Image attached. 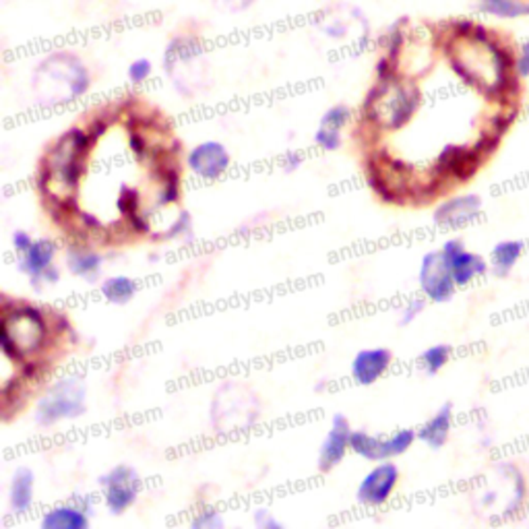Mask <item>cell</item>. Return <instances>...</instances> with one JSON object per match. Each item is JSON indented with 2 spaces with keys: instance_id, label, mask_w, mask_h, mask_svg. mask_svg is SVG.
<instances>
[{
  "instance_id": "ffe728a7",
  "label": "cell",
  "mask_w": 529,
  "mask_h": 529,
  "mask_svg": "<svg viewBox=\"0 0 529 529\" xmlns=\"http://www.w3.org/2000/svg\"><path fill=\"white\" fill-rule=\"evenodd\" d=\"M85 509L77 502H69V505H61L46 511L42 517L44 529H85L89 525Z\"/></svg>"
},
{
  "instance_id": "4fadbf2b",
  "label": "cell",
  "mask_w": 529,
  "mask_h": 529,
  "mask_svg": "<svg viewBox=\"0 0 529 529\" xmlns=\"http://www.w3.org/2000/svg\"><path fill=\"white\" fill-rule=\"evenodd\" d=\"M484 159V153L477 150V147H447L438 158V170L447 176L455 178V180H468L469 176H474L477 167H480Z\"/></svg>"
},
{
  "instance_id": "f35d334b",
  "label": "cell",
  "mask_w": 529,
  "mask_h": 529,
  "mask_svg": "<svg viewBox=\"0 0 529 529\" xmlns=\"http://www.w3.org/2000/svg\"><path fill=\"white\" fill-rule=\"evenodd\" d=\"M44 280H46L48 283H56L58 281V277H61V273H58V269L54 267V264H50V267L44 271Z\"/></svg>"
},
{
  "instance_id": "e575fe53",
  "label": "cell",
  "mask_w": 529,
  "mask_h": 529,
  "mask_svg": "<svg viewBox=\"0 0 529 529\" xmlns=\"http://www.w3.org/2000/svg\"><path fill=\"white\" fill-rule=\"evenodd\" d=\"M191 230V217H189V213H183V216H180L178 219H176V224L172 225L170 228V238H174V236H180V234H184V232H189Z\"/></svg>"
},
{
  "instance_id": "603a6c76",
  "label": "cell",
  "mask_w": 529,
  "mask_h": 529,
  "mask_svg": "<svg viewBox=\"0 0 529 529\" xmlns=\"http://www.w3.org/2000/svg\"><path fill=\"white\" fill-rule=\"evenodd\" d=\"M67 263H69L70 273L85 277V280H94V277L98 275L102 269V256L95 253H89V250H83V248L70 250L67 256Z\"/></svg>"
},
{
  "instance_id": "8fae6325",
  "label": "cell",
  "mask_w": 529,
  "mask_h": 529,
  "mask_svg": "<svg viewBox=\"0 0 529 529\" xmlns=\"http://www.w3.org/2000/svg\"><path fill=\"white\" fill-rule=\"evenodd\" d=\"M186 164L197 176L205 180H216L228 170L230 166V153L225 151V147L217 141H205V143L197 145L195 150L189 153Z\"/></svg>"
},
{
  "instance_id": "cb8c5ba5",
  "label": "cell",
  "mask_w": 529,
  "mask_h": 529,
  "mask_svg": "<svg viewBox=\"0 0 529 529\" xmlns=\"http://www.w3.org/2000/svg\"><path fill=\"white\" fill-rule=\"evenodd\" d=\"M100 289L102 294L106 296V300L114 302V305H126V302L134 296V292H137V283H134L131 277L116 275L102 283Z\"/></svg>"
},
{
  "instance_id": "3957f363",
  "label": "cell",
  "mask_w": 529,
  "mask_h": 529,
  "mask_svg": "<svg viewBox=\"0 0 529 529\" xmlns=\"http://www.w3.org/2000/svg\"><path fill=\"white\" fill-rule=\"evenodd\" d=\"M46 339V322L40 311L31 306H19L4 314L0 346L6 358H19L23 354L40 350Z\"/></svg>"
},
{
  "instance_id": "5bb4252c",
  "label": "cell",
  "mask_w": 529,
  "mask_h": 529,
  "mask_svg": "<svg viewBox=\"0 0 529 529\" xmlns=\"http://www.w3.org/2000/svg\"><path fill=\"white\" fill-rule=\"evenodd\" d=\"M482 213V199L477 195H463L444 201L435 213V222L447 228H461Z\"/></svg>"
},
{
  "instance_id": "74e56055",
  "label": "cell",
  "mask_w": 529,
  "mask_h": 529,
  "mask_svg": "<svg viewBox=\"0 0 529 529\" xmlns=\"http://www.w3.org/2000/svg\"><path fill=\"white\" fill-rule=\"evenodd\" d=\"M131 150L137 153L139 158L145 156V141L141 139L137 133H131Z\"/></svg>"
},
{
  "instance_id": "d590c367",
  "label": "cell",
  "mask_w": 529,
  "mask_h": 529,
  "mask_svg": "<svg viewBox=\"0 0 529 529\" xmlns=\"http://www.w3.org/2000/svg\"><path fill=\"white\" fill-rule=\"evenodd\" d=\"M216 3L225 11H244L253 4V0H216Z\"/></svg>"
},
{
  "instance_id": "6da1fadb",
  "label": "cell",
  "mask_w": 529,
  "mask_h": 529,
  "mask_svg": "<svg viewBox=\"0 0 529 529\" xmlns=\"http://www.w3.org/2000/svg\"><path fill=\"white\" fill-rule=\"evenodd\" d=\"M451 67L463 81L486 95L507 94L515 73V56L484 29L460 31L449 46Z\"/></svg>"
},
{
  "instance_id": "836d02e7",
  "label": "cell",
  "mask_w": 529,
  "mask_h": 529,
  "mask_svg": "<svg viewBox=\"0 0 529 529\" xmlns=\"http://www.w3.org/2000/svg\"><path fill=\"white\" fill-rule=\"evenodd\" d=\"M255 524L259 527H281L280 521H275L273 517H271V513L267 511V509H259V511L255 513Z\"/></svg>"
},
{
  "instance_id": "30bf717a",
  "label": "cell",
  "mask_w": 529,
  "mask_h": 529,
  "mask_svg": "<svg viewBox=\"0 0 529 529\" xmlns=\"http://www.w3.org/2000/svg\"><path fill=\"white\" fill-rule=\"evenodd\" d=\"M441 253L447 259L451 271H453V280L457 286H468L476 277H480L488 271V263L480 255L466 250L461 240L444 242Z\"/></svg>"
},
{
  "instance_id": "8992f818",
  "label": "cell",
  "mask_w": 529,
  "mask_h": 529,
  "mask_svg": "<svg viewBox=\"0 0 529 529\" xmlns=\"http://www.w3.org/2000/svg\"><path fill=\"white\" fill-rule=\"evenodd\" d=\"M418 92L414 87L399 85V83H385L377 92V100L369 102V112L378 125L397 128L410 120V116L418 108Z\"/></svg>"
},
{
  "instance_id": "f1b7e54d",
  "label": "cell",
  "mask_w": 529,
  "mask_h": 529,
  "mask_svg": "<svg viewBox=\"0 0 529 529\" xmlns=\"http://www.w3.org/2000/svg\"><path fill=\"white\" fill-rule=\"evenodd\" d=\"M150 75H151V62L145 61V58H139V61H134L131 67H128V79L133 83H143Z\"/></svg>"
},
{
  "instance_id": "d6986e66",
  "label": "cell",
  "mask_w": 529,
  "mask_h": 529,
  "mask_svg": "<svg viewBox=\"0 0 529 529\" xmlns=\"http://www.w3.org/2000/svg\"><path fill=\"white\" fill-rule=\"evenodd\" d=\"M34 484H36V477L31 469L28 468L15 469L9 486V505H11V511L15 515H23L31 509V502H34Z\"/></svg>"
},
{
  "instance_id": "7a4b0ae2",
  "label": "cell",
  "mask_w": 529,
  "mask_h": 529,
  "mask_svg": "<svg viewBox=\"0 0 529 529\" xmlns=\"http://www.w3.org/2000/svg\"><path fill=\"white\" fill-rule=\"evenodd\" d=\"M34 87L44 104H64L85 92L87 73L75 56L53 54L37 67Z\"/></svg>"
},
{
  "instance_id": "ba28073f",
  "label": "cell",
  "mask_w": 529,
  "mask_h": 529,
  "mask_svg": "<svg viewBox=\"0 0 529 529\" xmlns=\"http://www.w3.org/2000/svg\"><path fill=\"white\" fill-rule=\"evenodd\" d=\"M420 288L426 298H430L432 302H449L453 298L457 283L453 280V271H451L441 250H432V253L424 255L420 267Z\"/></svg>"
},
{
  "instance_id": "1f68e13d",
  "label": "cell",
  "mask_w": 529,
  "mask_h": 529,
  "mask_svg": "<svg viewBox=\"0 0 529 529\" xmlns=\"http://www.w3.org/2000/svg\"><path fill=\"white\" fill-rule=\"evenodd\" d=\"M424 311V300H411L405 305L402 311V325H410L411 321L418 319V314Z\"/></svg>"
},
{
  "instance_id": "44dd1931",
  "label": "cell",
  "mask_w": 529,
  "mask_h": 529,
  "mask_svg": "<svg viewBox=\"0 0 529 529\" xmlns=\"http://www.w3.org/2000/svg\"><path fill=\"white\" fill-rule=\"evenodd\" d=\"M524 255V242L505 240L492 248V273L496 277H507Z\"/></svg>"
},
{
  "instance_id": "4316f807",
  "label": "cell",
  "mask_w": 529,
  "mask_h": 529,
  "mask_svg": "<svg viewBox=\"0 0 529 529\" xmlns=\"http://www.w3.org/2000/svg\"><path fill=\"white\" fill-rule=\"evenodd\" d=\"M451 358V346L438 344L432 346L420 356V366L426 374H436L438 370L444 369V364L449 362Z\"/></svg>"
},
{
  "instance_id": "8d00e7d4",
  "label": "cell",
  "mask_w": 529,
  "mask_h": 529,
  "mask_svg": "<svg viewBox=\"0 0 529 529\" xmlns=\"http://www.w3.org/2000/svg\"><path fill=\"white\" fill-rule=\"evenodd\" d=\"M302 164V156L298 151H289L286 158H283V167H286L288 172H292V170H296V167H298Z\"/></svg>"
},
{
  "instance_id": "277c9868",
  "label": "cell",
  "mask_w": 529,
  "mask_h": 529,
  "mask_svg": "<svg viewBox=\"0 0 529 529\" xmlns=\"http://www.w3.org/2000/svg\"><path fill=\"white\" fill-rule=\"evenodd\" d=\"M85 414V385L79 378H64L50 387L36 410V422L53 426L69 418Z\"/></svg>"
},
{
  "instance_id": "5b68a950",
  "label": "cell",
  "mask_w": 529,
  "mask_h": 529,
  "mask_svg": "<svg viewBox=\"0 0 529 529\" xmlns=\"http://www.w3.org/2000/svg\"><path fill=\"white\" fill-rule=\"evenodd\" d=\"M89 134L79 128H73L69 134L58 141L54 151L50 153L48 159V180L53 178L56 184L64 186V189H75L79 183L81 174V158L87 151Z\"/></svg>"
},
{
  "instance_id": "d4e9b609",
  "label": "cell",
  "mask_w": 529,
  "mask_h": 529,
  "mask_svg": "<svg viewBox=\"0 0 529 529\" xmlns=\"http://www.w3.org/2000/svg\"><path fill=\"white\" fill-rule=\"evenodd\" d=\"M380 444H383V438L372 436V435H369V432H364V430L352 432L350 449L356 455L364 457V460H369V461H385L383 460V449H380Z\"/></svg>"
},
{
  "instance_id": "484cf974",
  "label": "cell",
  "mask_w": 529,
  "mask_h": 529,
  "mask_svg": "<svg viewBox=\"0 0 529 529\" xmlns=\"http://www.w3.org/2000/svg\"><path fill=\"white\" fill-rule=\"evenodd\" d=\"M416 436L418 435L414 430L403 428V430H397L395 435L383 438V444H380V449H383V460H389V457H395V455H403L405 451L414 444Z\"/></svg>"
},
{
  "instance_id": "d6a6232c",
  "label": "cell",
  "mask_w": 529,
  "mask_h": 529,
  "mask_svg": "<svg viewBox=\"0 0 529 529\" xmlns=\"http://www.w3.org/2000/svg\"><path fill=\"white\" fill-rule=\"evenodd\" d=\"M31 244H34V240H31L28 232L17 230L15 234H12V247H15V250H17L19 255H23L25 250H28L31 247Z\"/></svg>"
},
{
  "instance_id": "e0dca14e",
  "label": "cell",
  "mask_w": 529,
  "mask_h": 529,
  "mask_svg": "<svg viewBox=\"0 0 529 529\" xmlns=\"http://www.w3.org/2000/svg\"><path fill=\"white\" fill-rule=\"evenodd\" d=\"M350 120V110L346 106H335L327 110L325 116L321 118V126L314 134V143L325 151H335L341 145V128Z\"/></svg>"
},
{
  "instance_id": "f546056e",
  "label": "cell",
  "mask_w": 529,
  "mask_h": 529,
  "mask_svg": "<svg viewBox=\"0 0 529 529\" xmlns=\"http://www.w3.org/2000/svg\"><path fill=\"white\" fill-rule=\"evenodd\" d=\"M515 73L519 79H527L529 77V42H524L519 46V53L515 54Z\"/></svg>"
},
{
  "instance_id": "4dcf8cb0",
  "label": "cell",
  "mask_w": 529,
  "mask_h": 529,
  "mask_svg": "<svg viewBox=\"0 0 529 529\" xmlns=\"http://www.w3.org/2000/svg\"><path fill=\"white\" fill-rule=\"evenodd\" d=\"M192 527H209V529H216V527H222L224 525V519L219 517V513L216 511H203L199 513L195 519H192Z\"/></svg>"
},
{
  "instance_id": "7402d4cb",
  "label": "cell",
  "mask_w": 529,
  "mask_h": 529,
  "mask_svg": "<svg viewBox=\"0 0 529 529\" xmlns=\"http://www.w3.org/2000/svg\"><path fill=\"white\" fill-rule=\"evenodd\" d=\"M476 6L490 17H499V19L529 17V0H476Z\"/></svg>"
},
{
  "instance_id": "83f0119b",
  "label": "cell",
  "mask_w": 529,
  "mask_h": 529,
  "mask_svg": "<svg viewBox=\"0 0 529 529\" xmlns=\"http://www.w3.org/2000/svg\"><path fill=\"white\" fill-rule=\"evenodd\" d=\"M118 209L122 216L133 217L137 216V208H139V195L137 191H133L131 186H122L120 189V197H118Z\"/></svg>"
},
{
  "instance_id": "2e32d148",
  "label": "cell",
  "mask_w": 529,
  "mask_h": 529,
  "mask_svg": "<svg viewBox=\"0 0 529 529\" xmlns=\"http://www.w3.org/2000/svg\"><path fill=\"white\" fill-rule=\"evenodd\" d=\"M54 255H56V244L53 240H48V238H40V240H36L21 255V259H19V269H21L25 275H29L31 283H34L40 280L44 271L53 264Z\"/></svg>"
},
{
  "instance_id": "52a82bcc",
  "label": "cell",
  "mask_w": 529,
  "mask_h": 529,
  "mask_svg": "<svg viewBox=\"0 0 529 529\" xmlns=\"http://www.w3.org/2000/svg\"><path fill=\"white\" fill-rule=\"evenodd\" d=\"M102 486H104V501L108 511L112 515L125 513L128 507L137 501V494L141 490V477L128 466H118L102 477Z\"/></svg>"
},
{
  "instance_id": "7c38bea8",
  "label": "cell",
  "mask_w": 529,
  "mask_h": 529,
  "mask_svg": "<svg viewBox=\"0 0 529 529\" xmlns=\"http://www.w3.org/2000/svg\"><path fill=\"white\" fill-rule=\"evenodd\" d=\"M350 438H352V428L350 422L344 414H335L331 420V428H329V435L321 444L319 453V468L321 472H329V469L338 468L344 457L350 449Z\"/></svg>"
},
{
  "instance_id": "ac0fdd59",
  "label": "cell",
  "mask_w": 529,
  "mask_h": 529,
  "mask_svg": "<svg viewBox=\"0 0 529 529\" xmlns=\"http://www.w3.org/2000/svg\"><path fill=\"white\" fill-rule=\"evenodd\" d=\"M451 426H453V405L444 403L435 416L426 422L420 430H418V438L424 444H428L430 449H441L447 443Z\"/></svg>"
},
{
  "instance_id": "9c48e42d",
  "label": "cell",
  "mask_w": 529,
  "mask_h": 529,
  "mask_svg": "<svg viewBox=\"0 0 529 529\" xmlns=\"http://www.w3.org/2000/svg\"><path fill=\"white\" fill-rule=\"evenodd\" d=\"M399 469L395 463H378L377 468H372L369 474L362 477L358 486V502H362L366 507H380L391 499L393 490L397 486Z\"/></svg>"
},
{
  "instance_id": "9a60e30c",
  "label": "cell",
  "mask_w": 529,
  "mask_h": 529,
  "mask_svg": "<svg viewBox=\"0 0 529 529\" xmlns=\"http://www.w3.org/2000/svg\"><path fill=\"white\" fill-rule=\"evenodd\" d=\"M391 366V352L385 347H372L356 354L352 362V378L358 385L369 387L383 377Z\"/></svg>"
}]
</instances>
